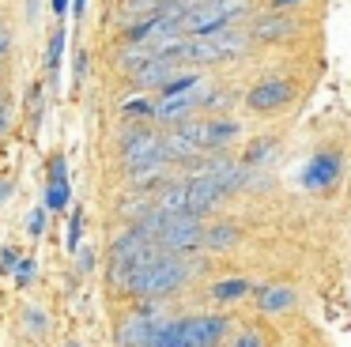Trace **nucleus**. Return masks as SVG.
Segmentation results:
<instances>
[{
  "instance_id": "f03ea898",
  "label": "nucleus",
  "mask_w": 351,
  "mask_h": 347,
  "mask_svg": "<svg viewBox=\"0 0 351 347\" xmlns=\"http://www.w3.org/2000/svg\"><path fill=\"white\" fill-rule=\"evenodd\" d=\"M117 155H121L125 174H140L152 170V166H162V132H155L152 125H129L117 140ZM170 166V163H167Z\"/></svg>"
},
{
  "instance_id": "39448f33",
  "label": "nucleus",
  "mask_w": 351,
  "mask_h": 347,
  "mask_svg": "<svg viewBox=\"0 0 351 347\" xmlns=\"http://www.w3.org/2000/svg\"><path fill=\"white\" fill-rule=\"evenodd\" d=\"M200 241H204V219L189 215V211H182V215H162L159 230H155V246L162 253L193 256L200 249Z\"/></svg>"
},
{
  "instance_id": "a211bd4d",
  "label": "nucleus",
  "mask_w": 351,
  "mask_h": 347,
  "mask_svg": "<svg viewBox=\"0 0 351 347\" xmlns=\"http://www.w3.org/2000/svg\"><path fill=\"white\" fill-rule=\"evenodd\" d=\"M155 211H159V215H182L185 211V178H170L167 185L155 193Z\"/></svg>"
},
{
  "instance_id": "72a5a7b5",
  "label": "nucleus",
  "mask_w": 351,
  "mask_h": 347,
  "mask_svg": "<svg viewBox=\"0 0 351 347\" xmlns=\"http://www.w3.org/2000/svg\"><path fill=\"white\" fill-rule=\"evenodd\" d=\"M12 189H16V185H12V181H0V204H8Z\"/></svg>"
},
{
  "instance_id": "c756f323",
  "label": "nucleus",
  "mask_w": 351,
  "mask_h": 347,
  "mask_svg": "<svg viewBox=\"0 0 351 347\" xmlns=\"http://www.w3.org/2000/svg\"><path fill=\"white\" fill-rule=\"evenodd\" d=\"M19 249L16 246H0V276H12L16 272V264H19Z\"/></svg>"
},
{
  "instance_id": "412c9836",
  "label": "nucleus",
  "mask_w": 351,
  "mask_h": 347,
  "mask_svg": "<svg viewBox=\"0 0 351 347\" xmlns=\"http://www.w3.org/2000/svg\"><path fill=\"white\" fill-rule=\"evenodd\" d=\"M155 57H159V49H155V42H129L121 53H117V64H121L125 72L132 75L136 68H144L147 60H155Z\"/></svg>"
},
{
  "instance_id": "dca6fc26",
  "label": "nucleus",
  "mask_w": 351,
  "mask_h": 347,
  "mask_svg": "<svg viewBox=\"0 0 351 347\" xmlns=\"http://www.w3.org/2000/svg\"><path fill=\"white\" fill-rule=\"evenodd\" d=\"M162 158H167L170 166H197L200 163V151L193 147L178 128H170V132L162 136Z\"/></svg>"
},
{
  "instance_id": "4be33fe9",
  "label": "nucleus",
  "mask_w": 351,
  "mask_h": 347,
  "mask_svg": "<svg viewBox=\"0 0 351 347\" xmlns=\"http://www.w3.org/2000/svg\"><path fill=\"white\" fill-rule=\"evenodd\" d=\"M238 132H242V128H238V121H219V117L208 121V151H223Z\"/></svg>"
},
{
  "instance_id": "ea45409f",
  "label": "nucleus",
  "mask_w": 351,
  "mask_h": 347,
  "mask_svg": "<svg viewBox=\"0 0 351 347\" xmlns=\"http://www.w3.org/2000/svg\"><path fill=\"white\" fill-rule=\"evenodd\" d=\"M0 117H4V106H0Z\"/></svg>"
},
{
  "instance_id": "473e14b6",
  "label": "nucleus",
  "mask_w": 351,
  "mask_h": 347,
  "mask_svg": "<svg viewBox=\"0 0 351 347\" xmlns=\"http://www.w3.org/2000/svg\"><path fill=\"white\" fill-rule=\"evenodd\" d=\"M49 8H53V15H57V19H69V8H72V0H49Z\"/></svg>"
},
{
  "instance_id": "2eb2a0df",
  "label": "nucleus",
  "mask_w": 351,
  "mask_h": 347,
  "mask_svg": "<svg viewBox=\"0 0 351 347\" xmlns=\"http://www.w3.org/2000/svg\"><path fill=\"white\" fill-rule=\"evenodd\" d=\"M193 110H197V95H174V98H159L155 102V121L159 125H182L185 117H193Z\"/></svg>"
},
{
  "instance_id": "393cba45",
  "label": "nucleus",
  "mask_w": 351,
  "mask_h": 347,
  "mask_svg": "<svg viewBox=\"0 0 351 347\" xmlns=\"http://www.w3.org/2000/svg\"><path fill=\"white\" fill-rule=\"evenodd\" d=\"M46 219H49V211L38 204V208H31L23 215V230L31 234V238H42V234H46Z\"/></svg>"
},
{
  "instance_id": "b1692460",
  "label": "nucleus",
  "mask_w": 351,
  "mask_h": 347,
  "mask_svg": "<svg viewBox=\"0 0 351 347\" xmlns=\"http://www.w3.org/2000/svg\"><path fill=\"white\" fill-rule=\"evenodd\" d=\"M38 276V256H19V264H16V272H12V279H16V287L19 291H23L27 283H31V279Z\"/></svg>"
},
{
  "instance_id": "4468645a",
  "label": "nucleus",
  "mask_w": 351,
  "mask_h": 347,
  "mask_svg": "<svg viewBox=\"0 0 351 347\" xmlns=\"http://www.w3.org/2000/svg\"><path fill=\"white\" fill-rule=\"evenodd\" d=\"M253 302H257V313H287L295 309L298 294L291 287H253Z\"/></svg>"
},
{
  "instance_id": "5701e85b",
  "label": "nucleus",
  "mask_w": 351,
  "mask_h": 347,
  "mask_svg": "<svg viewBox=\"0 0 351 347\" xmlns=\"http://www.w3.org/2000/svg\"><path fill=\"white\" fill-rule=\"evenodd\" d=\"M121 117L125 121H140V125H152L155 121V102L152 98H132V102L121 106Z\"/></svg>"
},
{
  "instance_id": "c9c22d12",
  "label": "nucleus",
  "mask_w": 351,
  "mask_h": 347,
  "mask_svg": "<svg viewBox=\"0 0 351 347\" xmlns=\"http://www.w3.org/2000/svg\"><path fill=\"white\" fill-rule=\"evenodd\" d=\"M291 4H302V0H272L276 12H280V8H291Z\"/></svg>"
},
{
  "instance_id": "0eeeda50",
  "label": "nucleus",
  "mask_w": 351,
  "mask_h": 347,
  "mask_svg": "<svg viewBox=\"0 0 351 347\" xmlns=\"http://www.w3.org/2000/svg\"><path fill=\"white\" fill-rule=\"evenodd\" d=\"M223 200H227V193H223V185L215 178H208V174H200V170L185 178V211H189V215L204 219V215H212Z\"/></svg>"
},
{
  "instance_id": "a878e982",
  "label": "nucleus",
  "mask_w": 351,
  "mask_h": 347,
  "mask_svg": "<svg viewBox=\"0 0 351 347\" xmlns=\"http://www.w3.org/2000/svg\"><path fill=\"white\" fill-rule=\"evenodd\" d=\"M23 328L34 332V336H46V332H49V317L42 313L38 306H27L23 309Z\"/></svg>"
},
{
  "instance_id": "ddd939ff",
  "label": "nucleus",
  "mask_w": 351,
  "mask_h": 347,
  "mask_svg": "<svg viewBox=\"0 0 351 347\" xmlns=\"http://www.w3.org/2000/svg\"><path fill=\"white\" fill-rule=\"evenodd\" d=\"M295 30H298V23L283 12H268V15H257V19H253V38H257V42H283V38H291Z\"/></svg>"
},
{
  "instance_id": "7c9ffc66",
  "label": "nucleus",
  "mask_w": 351,
  "mask_h": 347,
  "mask_svg": "<svg viewBox=\"0 0 351 347\" xmlns=\"http://www.w3.org/2000/svg\"><path fill=\"white\" fill-rule=\"evenodd\" d=\"M76 264H80V272H95V268H99V249H95V246H80L76 249Z\"/></svg>"
},
{
  "instance_id": "cd10ccee",
  "label": "nucleus",
  "mask_w": 351,
  "mask_h": 347,
  "mask_svg": "<svg viewBox=\"0 0 351 347\" xmlns=\"http://www.w3.org/2000/svg\"><path fill=\"white\" fill-rule=\"evenodd\" d=\"M268 151H272V140H268V136H261V140H257V143H253V147L242 155V166H245V170H253V166H261V158H265Z\"/></svg>"
},
{
  "instance_id": "bb28decb",
  "label": "nucleus",
  "mask_w": 351,
  "mask_h": 347,
  "mask_svg": "<svg viewBox=\"0 0 351 347\" xmlns=\"http://www.w3.org/2000/svg\"><path fill=\"white\" fill-rule=\"evenodd\" d=\"M64 246H69V253H76L80 246H84V211H72V219H69V241H64Z\"/></svg>"
},
{
  "instance_id": "2f4dec72",
  "label": "nucleus",
  "mask_w": 351,
  "mask_h": 347,
  "mask_svg": "<svg viewBox=\"0 0 351 347\" xmlns=\"http://www.w3.org/2000/svg\"><path fill=\"white\" fill-rule=\"evenodd\" d=\"M8 49H12V30L4 27V23H0V60L8 57Z\"/></svg>"
},
{
  "instance_id": "1a4fd4ad",
  "label": "nucleus",
  "mask_w": 351,
  "mask_h": 347,
  "mask_svg": "<svg viewBox=\"0 0 351 347\" xmlns=\"http://www.w3.org/2000/svg\"><path fill=\"white\" fill-rule=\"evenodd\" d=\"M162 317L167 313H140V309H132V313H125L121 321H117L114 328V344L117 347H147L155 336V328L162 324Z\"/></svg>"
},
{
  "instance_id": "f704fd0d",
  "label": "nucleus",
  "mask_w": 351,
  "mask_h": 347,
  "mask_svg": "<svg viewBox=\"0 0 351 347\" xmlns=\"http://www.w3.org/2000/svg\"><path fill=\"white\" fill-rule=\"evenodd\" d=\"M84 8H87V0H72V8H69V12L80 19V15H84Z\"/></svg>"
},
{
  "instance_id": "20e7f679",
  "label": "nucleus",
  "mask_w": 351,
  "mask_h": 347,
  "mask_svg": "<svg viewBox=\"0 0 351 347\" xmlns=\"http://www.w3.org/2000/svg\"><path fill=\"white\" fill-rule=\"evenodd\" d=\"M242 53H245V34L227 27V30H215V34H204V38H189L185 53H182V64H193V68L223 64V60H234Z\"/></svg>"
},
{
  "instance_id": "6ab92c4d",
  "label": "nucleus",
  "mask_w": 351,
  "mask_h": 347,
  "mask_svg": "<svg viewBox=\"0 0 351 347\" xmlns=\"http://www.w3.org/2000/svg\"><path fill=\"white\" fill-rule=\"evenodd\" d=\"M238 241H242V226L238 223H212V226H204V241H200V249L223 253V249L238 246Z\"/></svg>"
},
{
  "instance_id": "9b49d317",
  "label": "nucleus",
  "mask_w": 351,
  "mask_h": 347,
  "mask_svg": "<svg viewBox=\"0 0 351 347\" xmlns=\"http://www.w3.org/2000/svg\"><path fill=\"white\" fill-rule=\"evenodd\" d=\"M69 204H72L69 163H64V155H53L46 163V196H42V208L46 211H64Z\"/></svg>"
},
{
  "instance_id": "7ed1b4c3",
  "label": "nucleus",
  "mask_w": 351,
  "mask_h": 347,
  "mask_svg": "<svg viewBox=\"0 0 351 347\" xmlns=\"http://www.w3.org/2000/svg\"><path fill=\"white\" fill-rule=\"evenodd\" d=\"M245 0H200L197 8L182 15V34L185 38H204V34H215V30H227L234 27L238 15H245Z\"/></svg>"
},
{
  "instance_id": "9d476101",
  "label": "nucleus",
  "mask_w": 351,
  "mask_h": 347,
  "mask_svg": "<svg viewBox=\"0 0 351 347\" xmlns=\"http://www.w3.org/2000/svg\"><path fill=\"white\" fill-rule=\"evenodd\" d=\"M340 155L336 151H317V155L306 158L302 174H298V181H302V189H310V193H325V189H332L336 181H340Z\"/></svg>"
},
{
  "instance_id": "423d86ee",
  "label": "nucleus",
  "mask_w": 351,
  "mask_h": 347,
  "mask_svg": "<svg viewBox=\"0 0 351 347\" xmlns=\"http://www.w3.org/2000/svg\"><path fill=\"white\" fill-rule=\"evenodd\" d=\"M178 321V347H223L230 332L227 313H189Z\"/></svg>"
},
{
  "instance_id": "aec40b11",
  "label": "nucleus",
  "mask_w": 351,
  "mask_h": 347,
  "mask_svg": "<svg viewBox=\"0 0 351 347\" xmlns=\"http://www.w3.org/2000/svg\"><path fill=\"white\" fill-rule=\"evenodd\" d=\"M208 294H212V302H242L245 294H253V283L245 276H230V279H215L212 287H208Z\"/></svg>"
},
{
  "instance_id": "58836bf2",
  "label": "nucleus",
  "mask_w": 351,
  "mask_h": 347,
  "mask_svg": "<svg viewBox=\"0 0 351 347\" xmlns=\"http://www.w3.org/2000/svg\"><path fill=\"white\" fill-rule=\"evenodd\" d=\"M0 132H4V117H0Z\"/></svg>"
},
{
  "instance_id": "4c0bfd02",
  "label": "nucleus",
  "mask_w": 351,
  "mask_h": 347,
  "mask_svg": "<svg viewBox=\"0 0 351 347\" xmlns=\"http://www.w3.org/2000/svg\"><path fill=\"white\" fill-rule=\"evenodd\" d=\"M64 347H80V344H76V339H72V344H64Z\"/></svg>"
},
{
  "instance_id": "e433bc0d",
  "label": "nucleus",
  "mask_w": 351,
  "mask_h": 347,
  "mask_svg": "<svg viewBox=\"0 0 351 347\" xmlns=\"http://www.w3.org/2000/svg\"><path fill=\"white\" fill-rule=\"evenodd\" d=\"M147 4H155V8H162V4H167V0H147Z\"/></svg>"
},
{
  "instance_id": "f257e3e1",
  "label": "nucleus",
  "mask_w": 351,
  "mask_h": 347,
  "mask_svg": "<svg viewBox=\"0 0 351 347\" xmlns=\"http://www.w3.org/2000/svg\"><path fill=\"white\" fill-rule=\"evenodd\" d=\"M197 268H200L197 256L162 253V249L155 246V249H147V253H140L132 264H125L121 276H117V287H121V294H129L132 302H144V298L167 302V298H174L182 287L193 283Z\"/></svg>"
},
{
  "instance_id": "f3484780",
  "label": "nucleus",
  "mask_w": 351,
  "mask_h": 347,
  "mask_svg": "<svg viewBox=\"0 0 351 347\" xmlns=\"http://www.w3.org/2000/svg\"><path fill=\"white\" fill-rule=\"evenodd\" d=\"M64 45H69V30L64 23H57L53 34H49V49H46V75H49V87H61V57H64Z\"/></svg>"
},
{
  "instance_id": "f8f14e48",
  "label": "nucleus",
  "mask_w": 351,
  "mask_h": 347,
  "mask_svg": "<svg viewBox=\"0 0 351 347\" xmlns=\"http://www.w3.org/2000/svg\"><path fill=\"white\" fill-rule=\"evenodd\" d=\"M178 72H182V60L178 57H155V60H147L144 68L132 72V87L136 91H162Z\"/></svg>"
},
{
  "instance_id": "6e6552de",
  "label": "nucleus",
  "mask_w": 351,
  "mask_h": 347,
  "mask_svg": "<svg viewBox=\"0 0 351 347\" xmlns=\"http://www.w3.org/2000/svg\"><path fill=\"white\" fill-rule=\"evenodd\" d=\"M291 98H295L291 80H283V75H268V80H261V83H253V87H250L245 106H250L253 113H276V110H283Z\"/></svg>"
},
{
  "instance_id": "c85d7f7f",
  "label": "nucleus",
  "mask_w": 351,
  "mask_h": 347,
  "mask_svg": "<svg viewBox=\"0 0 351 347\" xmlns=\"http://www.w3.org/2000/svg\"><path fill=\"white\" fill-rule=\"evenodd\" d=\"M227 347H268V339L261 336L257 328H242V332H234V336H230Z\"/></svg>"
}]
</instances>
